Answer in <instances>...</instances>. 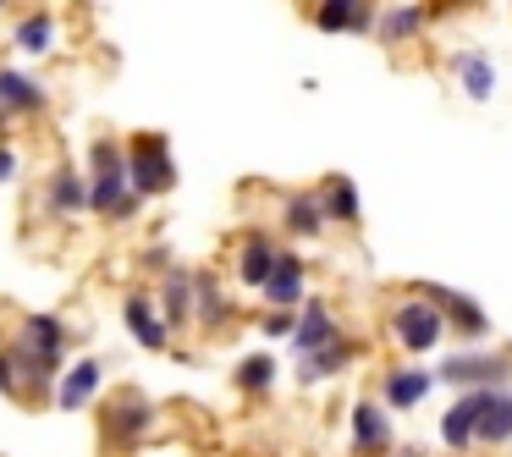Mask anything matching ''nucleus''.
<instances>
[{"label": "nucleus", "mask_w": 512, "mask_h": 457, "mask_svg": "<svg viewBox=\"0 0 512 457\" xmlns=\"http://www.w3.org/2000/svg\"><path fill=\"white\" fill-rule=\"evenodd\" d=\"M89 210L111 226L133 221L144 210V199L133 193V177H127V144H116V138L89 144Z\"/></svg>", "instance_id": "1"}, {"label": "nucleus", "mask_w": 512, "mask_h": 457, "mask_svg": "<svg viewBox=\"0 0 512 457\" xmlns=\"http://www.w3.org/2000/svg\"><path fill=\"white\" fill-rule=\"evenodd\" d=\"M386 331H391V342H397L408 358H424V353H435V347L446 342V320H441V309H435V303L424 298L419 287L397 298V309H391Z\"/></svg>", "instance_id": "2"}, {"label": "nucleus", "mask_w": 512, "mask_h": 457, "mask_svg": "<svg viewBox=\"0 0 512 457\" xmlns=\"http://www.w3.org/2000/svg\"><path fill=\"white\" fill-rule=\"evenodd\" d=\"M435 375L457 391H496L512 386V347H457L441 358Z\"/></svg>", "instance_id": "3"}, {"label": "nucleus", "mask_w": 512, "mask_h": 457, "mask_svg": "<svg viewBox=\"0 0 512 457\" xmlns=\"http://www.w3.org/2000/svg\"><path fill=\"white\" fill-rule=\"evenodd\" d=\"M127 177H133L138 199H160V193L177 188V160H171L166 138H160V133L127 138Z\"/></svg>", "instance_id": "4"}, {"label": "nucleus", "mask_w": 512, "mask_h": 457, "mask_svg": "<svg viewBox=\"0 0 512 457\" xmlns=\"http://www.w3.org/2000/svg\"><path fill=\"white\" fill-rule=\"evenodd\" d=\"M419 292L441 309V320H446V331H452V342H463V347H485V336H490V314H485V303L479 298H468V292H457V287H441V281H419Z\"/></svg>", "instance_id": "5"}, {"label": "nucleus", "mask_w": 512, "mask_h": 457, "mask_svg": "<svg viewBox=\"0 0 512 457\" xmlns=\"http://www.w3.org/2000/svg\"><path fill=\"white\" fill-rule=\"evenodd\" d=\"M155 424H160V408L144 391L127 386L122 397L105 408V446H111V452H133V446H144L149 435H155Z\"/></svg>", "instance_id": "6"}, {"label": "nucleus", "mask_w": 512, "mask_h": 457, "mask_svg": "<svg viewBox=\"0 0 512 457\" xmlns=\"http://www.w3.org/2000/svg\"><path fill=\"white\" fill-rule=\"evenodd\" d=\"M347 441H353V457H386L397 446V430H391V408L380 397H358L353 413H347Z\"/></svg>", "instance_id": "7"}, {"label": "nucleus", "mask_w": 512, "mask_h": 457, "mask_svg": "<svg viewBox=\"0 0 512 457\" xmlns=\"http://www.w3.org/2000/svg\"><path fill=\"white\" fill-rule=\"evenodd\" d=\"M265 309H281V314H298L303 303L314 298L309 292V259L298 254V248H281V259H276V270H270V281H265Z\"/></svg>", "instance_id": "8"}, {"label": "nucleus", "mask_w": 512, "mask_h": 457, "mask_svg": "<svg viewBox=\"0 0 512 457\" xmlns=\"http://www.w3.org/2000/svg\"><path fill=\"white\" fill-rule=\"evenodd\" d=\"M342 320H336V309L325 298H309L298 309V331H292V358H314V353H325V347H336L342 342Z\"/></svg>", "instance_id": "9"}, {"label": "nucleus", "mask_w": 512, "mask_h": 457, "mask_svg": "<svg viewBox=\"0 0 512 457\" xmlns=\"http://www.w3.org/2000/svg\"><path fill=\"white\" fill-rule=\"evenodd\" d=\"M479 413H485V391H457L452 408L441 413V424H435V441H441L446 452L479 446Z\"/></svg>", "instance_id": "10"}, {"label": "nucleus", "mask_w": 512, "mask_h": 457, "mask_svg": "<svg viewBox=\"0 0 512 457\" xmlns=\"http://www.w3.org/2000/svg\"><path fill=\"white\" fill-rule=\"evenodd\" d=\"M309 17L320 34H375L380 6L375 0H314Z\"/></svg>", "instance_id": "11"}, {"label": "nucleus", "mask_w": 512, "mask_h": 457, "mask_svg": "<svg viewBox=\"0 0 512 457\" xmlns=\"http://www.w3.org/2000/svg\"><path fill=\"white\" fill-rule=\"evenodd\" d=\"M435 380L441 375H430V369H419V364H391L386 375H380V402H386L391 413H413L435 391Z\"/></svg>", "instance_id": "12"}, {"label": "nucleus", "mask_w": 512, "mask_h": 457, "mask_svg": "<svg viewBox=\"0 0 512 457\" xmlns=\"http://www.w3.org/2000/svg\"><path fill=\"white\" fill-rule=\"evenodd\" d=\"M276 221H281V232L292 237V243H314V237L325 232V210H320V193L314 188H292V193H281V210H276Z\"/></svg>", "instance_id": "13"}, {"label": "nucleus", "mask_w": 512, "mask_h": 457, "mask_svg": "<svg viewBox=\"0 0 512 457\" xmlns=\"http://www.w3.org/2000/svg\"><path fill=\"white\" fill-rule=\"evenodd\" d=\"M281 248H287V243H276L270 232H243V237H237V259H232L237 281L254 287V292H265V281H270V270H276Z\"/></svg>", "instance_id": "14"}, {"label": "nucleus", "mask_w": 512, "mask_h": 457, "mask_svg": "<svg viewBox=\"0 0 512 457\" xmlns=\"http://www.w3.org/2000/svg\"><path fill=\"white\" fill-rule=\"evenodd\" d=\"M17 342H23L28 353H34L39 364H45V369H56V375H61V364H67V342H72V336H67V325H61L56 314H28L23 331H17Z\"/></svg>", "instance_id": "15"}, {"label": "nucleus", "mask_w": 512, "mask_h": 457, "mask_svg": "<svg viewBox=\"0 0 512 457\" xmlns=\"http://www.w3.org/2000/svg\"><path fill=\"white\" fill-rule=\"evenodd\" d=\"M160 314H166L171 331H182V325H193V309H199V270H166L160 276Z\"/></svg>", "instance_id": "16"}, {"label": "nucleus", "mask_w": 512, "mask_h": 457, "mask_svg": "<svg viewBox=\"0 0 512 457\" xmlns=\"http://www.w3.org/2000/svg\"><path fill=\"white\" fill-rule=\"evenodd\" d=\"M122 320H127V331H133L149 353H160V347L171 342V325H166V314H160L155 292H127V298H122Z\"/></svg>", "instance_id": "17"}, {"label": "nucleus", "mask_w": 512, "mask_h": 457, "mask_svg": "<svg viewBox=\"0 0 512 457\" xmlns=\"http://www.w3.org/2000/svg\"><path fill=\"white\" fill-rule=\"evenodd\" d=\"M314 193H320V210L331 226H364V193H358V182L347 171H331Z\"/></svg>", "instance_id": "18"}, {"label": "nucleus", "mask_w": 512, "mask_h": 457, "mask_svg": "<svg viewBox=\"0 0 512 457\" xmlns=\"http://www.w3.org/2000/svg\"><path fill=\"white\" fill-rule=\"evenodd\" d=\"M100 386H105V364L100 358H78V364L61 369V380H56V408H67V413L89 408V402L100 397Z\"/></svg>", "instance_id": "19"}, {"label": "nucleus", "mask_w": 512, "mask_h": 457, "mask_svg": "<svg viewBox=\"0 0 512 457\" xmlns=\"http://www.w3.org/2000/svg\"><path fill=\"white\" fill-rule=\"evenodd\" d=\"M89 210V177L78 166H56L50 171V188H45V215L56 221H72V215Z\"/></svg>", "instance_id": "20"}, {"label": "nucleus", "mask_w": 512, "mask_h": 457, "mask_svg": "<svg viewBox=\"0 0 512 457\" xmlns=\"http://www.w3.org/2000/svg\"><path fill=\"white\" fill-rule=\"evenodd\" d=\"M446 72H452L457 89H463L474 105L496 100V61H490L485 50H457V56L446 61Z\"/></svg>", "instance_id": "21"}, {"label": "nucleus", "mask_w": 512, "mask_h": 457, "mask_svg": "<svg viewBox=\"0 0 512 457\" xmlns=\"http://www.w3.org/2000/svg\"><path fill=\"white\" fill-rule=\"evenodd\" d=\"M424 28H430L424 0H397V6H386V12H380L375 39H380V45H408V39H419Z\"/></svg>", "instance_id": "22"}, {"label": "nucleus", "mask_w": 512, "mask_h": 457, "mask_svg": "<svg viewBox=\"0 0 512 457\" xmlns=\"http://www.w3.org/2000/svg\"><path fill=\"white\" fill-rule=\"evenodd\" d=\"M193 325H204V331L237 325V298H226V287L210 276V270H199V309H193Z\"/></svg>", "instance_id": "23"}, {"label": "nucleus", "mask_w": 512, "mask_h": 457, "mask_svg": "<svg viewBox=\"0 0 512 457\" xmlns=\"http://www.w3.org/2000/svg\"><path fill=\"white\" fill-rule=\"evenodd\" d=\"M479 446H490V452L512 446V386L485 391V413H479Z\"/></svg>", "instance_id": "24"}, {"label": "nucleus", "mask_w": 512, "mask_h": 457, "mask_svg": "<svg viewBox=\"0 0 512 457\" xmlns=\"http://www.w3.org/2000/svg\"><path fill=\"white\" fill-rule=\"evenodd\" d=\"M364 353V347L353 342V336H342L336 347H325V353H314V358H298V386H320V380H336L353 358Z\"/></svg>", "instance_id": "25"}, {"label": "nucleus", "mask_w": 512, "mask_h": 457, "mask_svg": "<svg viewBox=\"0 0 512 457\" xmlns=\"http://www.w3.org/2000/svg\"><path fill=\"white\" fill-rule=\"evenodd\" d=\"M0 105H6V116H39L45 111V89L34 78H23V72L0 67Z\"/></svg>", "instance_id": "26"}, {"label": "nucleus", "mask_w": 512, "mask_h": 457, "mask_svg": "<svg viewBox=\"0 0 512 457\" xmlns=\"http://www.w3.org/2000/svg\"><path fill=\"white\" fill-rule=\"evenodd\" d=\"M232 386L243 391V397H270L276 391V358L270 353H248V358H237V369H232Z\"/></svg>", "instance_id": "27"}, {"label": "nucleus", "mask_w": 512, "mask_h": 457, "mask_svg": "<svg viewBox=\"0 0 512 457\" xmlns=\"http://www.w3.org/2000/svg\"><path fill=\"white\" fill-rule=\"evenodd\" d=\"M56 45V17L50 12H34L17 23V50H28V56H45V50Z\"/></svg>", "instance_id": "28"}, {"label": "nucleus", "mask_w": 512, "mask_h": 457, "mask_svg": "<svg viewBox=\"0 0 512 457\" xmlns=\"http://www.w3.org/2000/svg\"><path fill=\"white\" fill-rule=\"evenodd\" d=\"M259 331H265V336H287V342H292V331H298V314L265 309V320H259Z\"/></svg>", "instance_id": "29"}, {"label": "nucleus", "mask_w": 512, "mask_h": 457, "mask_svg": "<svg viewBox=\"0 0 512 457\" xmlns=\"http://www.w3.org/2000/svg\"><path fill=\"white\" fill-rule=\"evenodd\" d=\"M144 265H149V270H160V276H166V270H177V265H171V254H166V248H149V254H144Z\"/></svg>", "instance_id": "30"}, {"label": "nucleus", "mask_w": 512, "mask_h": 457, "mask_svg": "<svg viewBox=\"0 0 512 457\" xmlns=\"http://www.w3.org/2000/svg\"><path fill=\"white\" fill-rule=\"evenodd\" d=\"M17 177V155L12 149H0V182H12Z\"/></svg>", "instance_id": "31"}, {"label": "nucleus", "mask_w": 512, "mask_h": 457, "mask_svg": "<svg viewBox=\"0 0 512 457\" xmlns=\"http://www.w3.org/2000/svg\"><path fill=\"white\" fill-rule=\"evenodd\" d=\"M6 127H12V116H6V105H0V133H6Z\"/></svg>", "instance_id": "32"}, {"label": "nucleus", "mask_w": 512, "mask_h": 457, "mask_svg": "<svg viewBox=\"0 0 512 457\" xmlns=\"http://www.w3.org/2000/svg\"><path fill=\"white\" fill-rule=\"evenodd\" d=\"M446 6H479V0H446Z\"/></svg>", "instance_id": "33"}, {"label": "nucleus", "mask_w": 512, "mask_h": 457, "mask_svg": "<svg viewBox=\"0 0 512 457\" xmlns=\"http://www.w3.org/2000/svg\"><path fill=\"white\" fill-rule=\"evenodd\" d=\"M0 6H6V0H0Z\"/></svg>", "instance_id": "34"}]
</instances>
